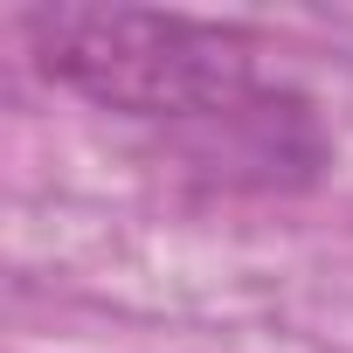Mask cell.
Masks as SVG:
<instances>
[{
    "instance_id": "1",
    "label": "cell",
    "mask_w": 353,
    "mask_h": 353,
    "mask_svg": "<svg viewBox=\"0 0 353 353\" xmlns=\"http://www.w3.org/2000/svg\"><path fill=\"white\" fill-rule=\"evenodd\" d=\"M21 28L49 83L118 118L208 125L243 118L263 97L256 42L222 21L159 8H35Z\"/></svg>"
}]
</instances>
